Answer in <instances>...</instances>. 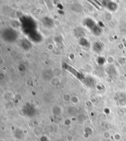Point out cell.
Segmentation results:
<instances>
[{"instance_id": "cell-1", "label": "cell", "mask_w": 126, "mask_h": 141, "mask_svg": "<svg viewBox=\"0 0 126 141\" xmlns=\"http://www.w3.org/2000/svg\"><path fill=\"white\" fill-rule=\"evenodd\" d=\"M22 23L23 24V29L24 31H26L29 33H32L33 29L35 27V22L33 20L32 18L29 17H23L22 18Z\"/></svg>"}, {"instance_id": "cell-2", "label": "cell", "mask_w": 126, "mask_h": 141, "mask_svg": "<svg viewBox=\"0 0 126 141\" xmlns=\"http://www.w3.org/2000/svg\"><path fill=\"white\" fill-rule=\"evenodd\" d=\"M4 39L9 42H13L17 39V34L16 32L12 29H6L3 33Z\"/></svg>"}, {"instance_id": "cell-3", "label": "cell", "mask_w": 126, "mask_h": 141, "mask_svg": "<svg viewBox=\"0 0 126 141\" xmlns=\"http://www.w3.org/2000/svg\"><path fill=\"white\" fill-rule=\"evenodd\" d=\"M85 23L87 26L91 29L96 35H99L101 33V30L100 29V28H98L97 26L96 25L95 22L93 20L88 18L86 20Z\"/></svg>"}, {"instance_id": "cell-4", "label": "cell", "mask_w": 126, "mask_h": 141, "mask_svg": "<svg viewBox=\"0 0 126 141\" xmlns=\"http://www.w3.org/2000/svg\"><path fill=\"white\" fill-rule=\"evenodd\" d=\"M63 67L64 69H66L69 72L73 74H74V76H75L77 77H79V79L80 78H81V74L78 71H77L75 69H74L73 67L70 66L69 65L67 64H64V65H63Z\"/></svg>"}, {"instance_id": "cell-5", "label": "cell", "mask_w": 126, "mask_h": 141, "mask_svg": "<svg viewBox=\"0 0 126 141\" xmlns=\"http://www.w3.org/2000/svg\"><path fill=\"white\" fill-rule=\"evenodd\" d=\"M30 39L34 42H38V41H40L41 39V37L40 35L35 32H32L31 33L30 35Z\"/></svg>"}, {"instance_id": "cell-6", "label": "cell", "mask_w": 126, "mask_h": 141, "mask_svg": "<svg viewBox=\"0 0 126 141\" xmlns=\"http://www.w3.org/2000/svg\"><path fill=\"white\" fill-rule=\"evenodd\" d=\"M107 7L111 11H114L117 9V4L114 2H110L109 3V4H108Z\"/></svg>"}, {"instance_id": "cell-7", "label": "cell", "mask_w": 126, "mask_h": 141, "mask_svg": "<svg viewBox=\"0 0 126 141\" xmlns=\"http://www.w3.org/2000/svg\"><path fill=\"white\" fill-rule=\"evenodd\" d=\"M94 49L95 51H96L97 52H99V51L102 50V46L100 43H96L95 44H94Z\"/></svg>"}, {"instance_id": "cell-8", "label": "cell", "mask_w": 126, "mask_h": 141, "mask_svg": "<svg viewBox=\"0 0 126 141\" xmlns=\"http://www.w3.org/2000/svg\"><path fill=\"white\" fill-rule=\"evenodd\" d=\"M45 25H46V26H52V21L50 19H49V18H45L44 19V21L43 22Z\"/></svg>"}, {"instance_id": "cell-9", "label": "cell", "mask_w": 126, "mask_h": 141, "mask_svg": "<svg viewBox=\"0 0 126 141\" xmlns=\"http://www.w3.org/2000/svg\"><path fill=\"white\" fill-rule=\"evenodd\" d=\"M23 42V43L22 46H23V48H24L25 49H28L30 48V46H31L30 43L27 41H24Z\"/></svg>"}]
</instances>
